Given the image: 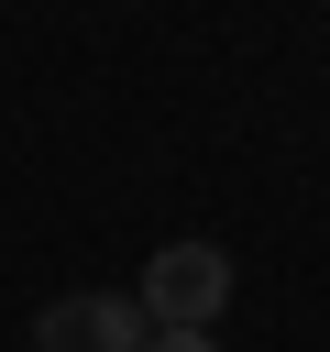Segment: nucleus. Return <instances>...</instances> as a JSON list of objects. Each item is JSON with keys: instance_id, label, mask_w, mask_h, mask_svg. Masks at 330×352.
Wrapping results in <instances>:
<instances>
[{"instance_id": "f257e3e1", "label": "nucleus", "mask_w": 330, "mask_h": 352, "mask_svg": "<svg viewBox=\"0 0 330 352\" xmlns=\"http://www.w3.org/2000/svg\"><path fill=\"white\" fill-rule=\"evenodd\" d=\"M132 297H143L154 330H209V319L231 308V253H220V242H165Z\"/></svg>"}, {"instance_id": "7ed1b4c3", "label": "nucleus", "mask_w": 330, "mask_h": 352, "mask_svg": "<svg viewBox=\"0 0 330 352\" xmlns=\"http://www.w3.org/2000/svg\"><path fill=\"white\" fill-rule=\"evenodd\" d=\"M143 352H220V341H209V330H154Z\"/></svg>"}, {"instance_id": "f03ea898", "label": "nucleus", "mask_w": 330, "mask_h": 352, "mask_svg": "<svg viewBox=\"0 0 330 352\" xmlns=\"http://www.w3.org/2000/svg\"><path fill=\"white\" fill-rule=\"evenodd\" d=\"M143 341H154L143 297H55L33 319V352H143Z\"/></svg>"}]
</instances>
